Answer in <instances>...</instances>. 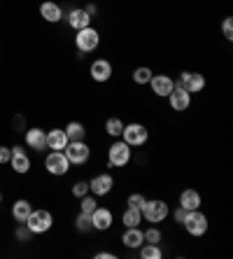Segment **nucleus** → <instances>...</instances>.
<instances>
[{
  "mask_svg": "<svg viewBox=\"0 0 233 259\" xmlns=\"http://www.w3.org/2000/svg\"><path fill=\"white\" fill-rule=\"evenodd\" d=\"M0 203H3V194H0Z\"/></svg>",
  "mask_w": 233,
  "mask_h": 259,
  "instance_id": "nucleus-40",
  "label": "nucleus"
},
{
  "mask_svg": "<svg viewBox=\"0 0 233 259\" xmlns=\"http://www.w3.org/2000/svg\"><path fill=\"white\" fill-rule=\"evenodd\" d=\"M84 10H86V14H89V17H94V14H96V12H98V7H96V5H94V3H89V5L84 7Z\"/></svg>",
  "mask_w": 233,
  "mask_h": 259,
  "instance_id": "nucleus-39",
  "label": "nucleus"
},
{
  "mask_svg": "<svg viewBox=\"0 0 233 259\" xmlns=\"http://www.w3.org/2000/svg\"><path fill=\"white\" fill-rule=\"evenodd\" d=\"M184 217H187V210L182 208V205H177V208L173 210V220H175V224H182V222H184Z\"/></svg>",
  "mask_w": 233,
  "mask_h": 259,
  "instance_id": "nucleus-35",
  "label": "nucleus"
},
{
  "mask_svg": "<svg viewBox=\"0 0 233 259\" xmlns=\"http://www.w3.org/2000/svg\"><path fill=\"white\" fill-rule=\"evenodd\" d=\"M150 87H152V94H154V96L168 98L170 96V91L175 89V79L168 77V75H152Z\"/></svg>",
  "mask_w": 233,
  "mask_h": 259,
  "instance_id": "nucleus-11",
  "label": "nucleus"
},
{
  "mask_svg": "<svg viewBox=\"0 0 233 259\" xmlns=\"http://www.w3.org/2000/svg\"><path fill=\"white\" fill-rule=\"evenodd\" d=\"M10 157H12V150L5 147V145H0V163H10Z\"/></svg>",
  "mask_w": 233,
  "mask_h": 259,
  "instance_id": "nucleus-37",
  "label": "nucleus"
},
{
  "mask_svg": "<svg viewBox=\"0 0 233 259\" xmlns=\"http://www.w3.org/2000/svg\"><path fill=\"white\" fill-rule=\"evenodd\" d=\"M63 154L68 157V161L75 166H84L91 159V147L84 140H68V145L63 147Z\"/></svg>",
  "mask_w": 233,
  "mask_h": 259,
  "instance_id": "nucleus-5",
  "label": "nucleus"
},
{
  "mask_svg": "<svg viewBox=\"0 0 233 259\" xmlns=\"http://www.w3.org/2000/svg\"><path fill=\"white\" fill-rule=\"evenodd\" d=\"M175 87L189 91V94H201V91L205 89V75H201V72L184 70L177 79H175Z\"/></svg>",
  "mask_w": 233,
  "mask_h": 259,
  "instance_id": "nucleus-8",
  "label": "nucleus"
},
{
  "mask_svg": "<svg viewBox=\"0 0 233 259\" xmlns=\"http://www.w3.org/2000/svg\"><path fill=\"white\" fill-rule=\"evenodd\" d=\"M114 187V178L110 173H98L89 180V192L94 196H108Z\"/></svg>",
  "mask_w": 233,
  "mask_h": 259,
  "instance_id": "nucleus-10",
  "label": "nucleus"
},
{
  "mask_svg": "<svg viewBox=\"0 0 233 259\" xmlns=\"http://www.w3.org/2000/svg\"><path fill=\"white\" fill-rule=\"evenodd\" d=\"M12 150V157H10V166L14 168V173L19 175H26L30 170V157H28V152L24 150V147H10Z\"/></svg>",
  "mask_w": 233,
  "mask_h": 259,
  "instance_id": "nucleus-12",
  "label": "nucleus"
},
{
  "mask_svg": "<svg viewBox=\"0 0 233 259\" xmlns=\"http://www.w3.org/2000/svg\"><path fill=\"white\" fill-rule=\"evenodd\" d=\"M112 224H114V215L108 208H101V205H98L96 210L91 212V227L96 231H108Z\"/></svg>",
  "mask_w": 233,
  "mask_h": 259,
  "instance_id": "nucleus-14",
  "label": "nucleus"
},
{
  "mask_svg": "<svg viewBox=\"0 0 233 259\" xmlns=\"http://www.w3.org/2000/svg\"><path fill=\"white\" fill-rule=\"evenodd\" d=\"M152 68H147V66H140V68H135L133 70V82L135 84H140V87H145V84H150V79H152Z\"/></svg>",
  "mask_w": 233,
  "mask_h": 259,
  "instance_id": "nucleus-27",
  "label": "nucleus"
},
{
  "mask_svg": "<svg viewBox=\"0 0 233 259\" xmlns=\"http://www.w3.org/2000/svg\"><path fill=\"white\" fill-rule=\"evenodd\" d=\"M121 243H124V247H128V250H137V247L145 243V234L140 227H126L124 234H121Z\"/></svg>",
  "mask_w": 233,
  "mask_h": 259,
  "instance_id": "nucleus-17",
  "label": "nucleus"
},
{
  "mask_svg": "<svg viewBox=\"0 0 233 259\" xmlns=\"http://www.w3.org/2000/svg\"><path fill=\"white\" fill-rule=\"evenodd\" d=\"M24 138H26V145H28V147H33L35 152L47 150V131H42V128H37V126L26 128Z\"/></svg>",
  "mask_w": 233,
  "mask_h": 259,
  "instance_id": "nucleus-15",
  "label": "nucleus"
},
{
  "mask_svg": "<svg viewBox=\"0 0 233 259\" xmlns=\"http://www.w3.org/2000/svg\"><path fill=\"white\" fill-rule=\"evenodd\" d=\"M182 227L187 229V234L189 236H196V238H201V236L208 234V217L201 212V208L198 210H187V217L184 222H182Z\"/></svg>",
  "mask_w": 233,
  "mask_h": 259,
  "instance_id": "nucleus-6",
  "label": "nucleus"
},
{
  "mask_svg": "<svg viewBox=\"0 0 233 259\" xmlns=\"http://www.w3.org/2000/svg\"><path fill=\"white\" fill-rule=\"evenodd\" d=\"M121 140L131 147H143L147 140H150V131L145 124H137V121H131V124H124V131H121Z\"/></svg>",
  "mask_w": 233,
  "mask_h": 259,
  "instance_id": "nucleus-4",
  "label": "nucleus"
},
{
  "mask_svg": "<svg viewBox=\"0 0 233 259\" xmlns=\"http://www.w3.org/2000/svg\"><path fill=\"white\" fill-rule=\"evenodd\" d=\"M75 224H77V231H82V234L91 231V229H94V227H91V212H82V210H79Z\"/></svg>",
  "mask_w": 233,
  "mask_h": 259,
  "instance_id": "nucleus-29",
  "label": "nucleus"
},
{
  "mask_svg": "<svg viewBox=\"0 0 233 259\" xmlns=\"http://www.w3.org/2000/svg\"><path fill=\"white\" fill-rule=\"evenodd\" d=\"M168 103H170V108H173L175 112H184V110H189V105H192V94L184 89H179V87H175V89L170 91V96H168Z\"/></svg>",
  "mask_w": 233,
  "mask_h": 259,
  "instance_id": "nucleus-16",
  "label": "nucleus"
},
{
  "mask_svg": "<svg viewBox=\"0 0 233 259\" xmlns=\"http://www.w3.org/2000/svg\"><path fill=\"white\" fill-rule=\"evenodd\" d=\"M89 75L94 82H101V84L103 82H110V77H112V63L108 59H96L89 68Z\"/></svg>",
  "mask_w": 233,
  "mask_h": 259,
  "instance_id": "nucleus-13",
  "label": "nucleus"
},
{
  "mask_svg": "<svg viewBox=\"0 0 233 259\" xmlns=\"http://www.w3.org/2000/svg\"><path fill=\"white\" fill-rule=\"evenodd\" d=\"M201 203H203V199H201V194H198L194 187L184 189V192L179 194V205H182L184 210H198Z\"/></svg>",
  "mask_w": 233,
  "mask_h": 259,
  "instance_id": "nucleus-20",
  "label": "nucleus"
},
{
  "mask_svg": "<svg viewBox=\"0 0 233 259\" xmlns=\"http://www.w3.org/2000/svg\"><path fill=\"white\" fill-rule=\"evenodd\" d=\"M108 163L112 168H124L131 163V145H126L121 138H117L108 147Z\"/></svg>",
  "mask_w": 233,
  "mask_h": 259,
  "instance_id": "nucleus-2",
  "label": "nucleus"
},
{
  "mask_svg": "<svg viewBox=\"0 0 233 259\" xmlns=\"http://www.w3.org/2000/svg\"><path fill=\"white\" fill-rule=\"evenodd\" d=\"M30 236H33V234H30V229H28V227H26V224H24V227H19V229H17V238H19V241H21V243H26V241H28V238H30Z\"/></svg>",
  "mask_w": 233,
  "mask_h": 259,
  "instance_id": "nucleus-36",
  "label": "nucleus"
},
{
  "mask_svg": "<svg viewBox=\"0 0 233 259\" xmlns=\"http://www.w3.org/2000/svg\"><path fill=\"white\" fill-rule=\"evenodd\" d=\"M40 17L47 21V24H59L61 19H63V10H61L56 3H52V0H44L40 5Z\"/></svg>",
  "mask_w": 233,
  "mask_h": 259,
  "instance_id": "nucleus-19",
  "label": "nucleus"
},
{
  "mask_svg": "<svg viewBox=\"0 0 233 259\" xmlns=\"http://www.w3.org/2000/svg\"><path fill=\"white\" fill-rule=\"evenodd\" d=\"M68 145V136L63 128H52V131H47V147H52V150H63Z\"/></svg>",
  "mask_w": 233,
  "mask_h": 259,
  "instance_id": "nucleus-21",
  "label": "nucleus"
},
{
  "mask_svg": "<svg viewBox=\"0 0 233 259\" xmlns=\"http://www.w3.org/2000/svg\"><path fill=\"white\" fill-rule=\"evenodd\" d=\"M98 208V201H96V196H94V194H86V196H82V199H79V210L82 212H94Z\"/></svg>",
  "mask_w": 233,
  "mask_h": 259,
  "instance_id": "nucleus-28",
  "label": "nucleus"
},
{
  "mask_svg": "<svg viewBox=\"0 0 233 259\" xmlns=\"http://www.w3.org/2000/svg\"><path fill=\"white\" fill-rule=\"evenodd\" d=\"M221 33H224L226 40H233V17L224 19V24H221Z\"/></svg>",
  "mask_w": 233,
  "mask_h": 259,
  "instance_id": "nucleus-33",
  "label": "nucleus"
},
{
  "mask_svg": "<svg viewBox=\"0 0 233 259\" xmlns=\"http://www.w3.org/2000/svg\"><path fill=\"white\" fill-rule=\"evenodd\" d=\"M96 259H117V254H114V252H108V250H105V252H98Z\"/></svg>",
  "mask_w": 233,
  "mask_h": 259,
  "instance_id": "nucleus-38",
  "label": "nucleus"
},
{
  "mask_svg": "<svg viewBox=\"0 0 233 259\" xmlns=\"http://www.w3.org/2000/svg\"><path fill=\"white\" fill-rule=\"evenodd\" d=\"M63 131H66L68 140H84L86 138V126H84L82 121H70Z\"/></svg>",
  "mask_w": 233,
  "mask_h": 259,
  "instance_id": "nucleus-24",
  "label": "nucleus"
},
{
  "mask_svg": "<svg viewBox=\"0 0 233 259\" xmlns=\"http://www.w3.org/2000/svg\"><path fill=\"white\" fill-rule=\"evenodd\" d=\"M98 45H101V33H98L94 26H86V28L77 30V35H75V47H77L79 54H91V52H96Z\"/></svg>",
  "mask_w": 233,
  "mask_h": 259,
  "instance_id": "nucleus-1",
  "label": "nucleus"
},
{
  "mask_svg": "<svg viewBox=\"0 0 233 259\" xmlns=\"http://www.w3.org/2000/svg\"><path fill=\"white\" fill-rule=\"evenodd\" d=\"M105 131H108L110 138H121V131H124V121L119 117H110L105 121Z\"/></svg>",
  "mask_w": 233,
  "mask_h": 259,
  "instance_id": "nucleus-26",
  "label": "nucleus"
},
{
  "mask_svg": "<svg viewBox=\"0 0 233 259\" xmlns=\"http://www.w3.org/2000/svg\"><path fill=\"white\" fill-rule=\"evenodd\" d=\"M12 126H14V133H24V131H26V119H24V117H21V115H19V117H14Z\"/></svg>",
  "mask_w": 233,
  "mask_h": 259,
  "instance_id": "nucleus-34",
  "label": "nucleus"
},
{
  "mask_svg": "<svg viewBox=\"0 0 233 259\" xmlns=\"http://www.w3.org/2000/svg\"><path fill=\"white\" fill-rule=\"evenodd\" d=\"M137 252L143 259H161L163 257V250L159 243H143V245L137 247Z\"/></svg>",
  "mask_w": 233,
  "mask_h": 259,
  "instance_id": "nucleus-23",
  "label": "nucleus"
},
{
  "mask_svg": "<svg viewBox=\"0 0 233 259\" xmlns=\"http://www.w3.org/2000/svg\"><path fill=\"white\" fill-rule=\"evenodd\" d=\"M121 222H124V227H140L143 224V212L137 208H126L124 215H121Z\"/></svg>",
  "mask_w": 233,
  "mask_h": 259,
  "instance_id": "nucleus-25",
  "label": "nucleus"
},
{
  "mask_svg": "<svg viewBox=\"0 0 233 259\" xmlns=\"http://www.w3.org/2000/svg\"><path fill=\"white\" fill-rule=\"evenodd\" d=\"M44 168L52 175H66L68 170H70V161H68V157L63 154V150H54L44 159Z\"/></svg>",
  "mask_w": 233,
  "mask_h": 259,
  "instance_id": "nucleus-9",
  "label": "nucleus"
},
{
  "mask_svg": "<svg viewBox=\"0 0 233 259\" xmlns=\"http://www.w3.org/2000/svg\"><path fill=\"white\" fill-rule=\"evenodd\" d=\"M91 19L94 17H89L84 7H77V10H70V12H68L66 21L72 30H82V28H86V26H91Z\"/></svg>",
  "mask_w": 233,
  "mask_h": 259,
  "instance_id": "nucleus-18",
  "label": "nucleus"
},
{
  "mask_svg": "<svg viewBox=\"0 0 233 259\" xmlns=\"http://www.w3.org/2000/svg\"><path fill=\"white\" fill-rule=\"evenodd\" d=\"M30 212H33V205H30V201H26V199L14 201V205H12V217L17 220V222L24 224L26 220H28Z\"/></svg>",
  "mask_w": 233,
  "mask_h": 259,
  "instance_id": "nucleus-22",
  "label": "nucleus"
},
{
  "mask_svg": "<svg viewBox=\"0 0 233 259\" xmlns=\"http://www.w3.org/2000/svg\"><path fill=\"white\" fill-rule=\"evenodd\" d=\"M140 212H143V220H147V222H152V224H159L170 215V208H168V203L161 199H147L145 205L140 208Z\"/></svg>",
  "mask_w": 233,
  "mask_h": 259,
  "instance_id": "nucleus-3",
  "label": "nucleus"
},
{
  "mask_svg": "<svg viewBox=\"0 0 233 259\" xmlns=\"http://www.w3.org/2000/svg\"><path fill=\"white\" fill-rule=\"evenodd\" d=\"M86 194H89V182L86 180H77L75 185H72V196L82 199V196H86Z\"/></svg>",
  "mask_w": 233,
  "mask_h": 259,
  "instance_id": "nucleus-31",
  "label": "nucleus"
},
{
  "mask_svg": "<svg viewBox=\"0 0 233 259\" xmlns=\"http://www.w3.org/2000/svg\"><path fill=\"white\" fill-rule=\"evenodd\" d=\"M145 194H137V192H133L131 196H128V201H126V205H128V208H137V210H140V208H143L145 205Z\"/></svg>",
  "mask_w": 233,
  "mask_h": 259,
  "instance_id": "nucleus-32",
  "label": "nucleus"
},
{
  "mask_svg": "<svg viewBox=\"0 0 233 259\" xmlns=\"http://www.w3.org/2000/svg\"><path fill=\"white\" fill-rule=\"evenodd\" d=\"M145 243H161L163 241V234L161 229H156V227H150V229H145Z\"/></svg>",
  "mask_w": 233,
  "mask_h": 259,
  "instance_id": "nucleus-30",
  "label": "nucleus"
},
{
  "mask_svg": "<svg viewBox=\"0 0 233 259\" xmlns=\"http://www.w3.org/2000/svg\"><path fill=\"white\" fill-rule=\"evenodd\" d=\"M24 224L30 229V234H47L54 224V215L49 210H33Z\"/></svg>",
  "mask_w": 233,
  "mask_h": 259,
  "instance_id": "nucleus-7",
  "label": "nucleus"
}]
</instances>
